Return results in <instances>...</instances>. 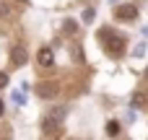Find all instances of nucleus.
Returning a JSON list of instances; mask_svg holds the SVG:
<instances>
[{
    "label": "nucleus",
    "instance_id": "obj_6",
    "mask_svg": "<svg viewBox=\"0 0 148 140\" xmlns=\"http://www.w3.org/2000/svg\"><path fill=\"white\" fill-rule=\"evenodd\" d=\"M114 13H117V18H125V21H135L138 18V8L135 5H120Z\"/></svg>",
    "mask_w": 148,
    "mask_h": 140
},
{
    "label": "nucleus",
    "instance_id": "obj_2",
    "mask_svg": "<svg viewBox=\"0 0 148 140\" xmlns=\"http://www.w3.org/2000/svg\"><path fill=\"white\" fill-rule=\"evenodd\" d=\"M99 36H101V39H107L104 44H107V52H109V55L120 57V55L125 52V39H122L120 34H114L112 29H101V31H99Z\"/></svg>",
    "mask_w": 148,
    "mask_h": 140
},
{
    "label": "nucleus",
    "instance_id": "obj_3",
    "mask_svg": "<svg viewBox=\"0 0 148 140\" xmlns=\"http://www.w3.org/2000/svg\"><path fill=\"white\" fill-rule=\"evenodd\" d=\"M36 96L39 99H55L57 94H60V83H55V81H42V83H36Z\"/></svg>",
    "mask_w": 148,
    "mask_h": 140
},
{
    "label": "nucleus",
    "instance_id": "obj_5",
    "mask_svg": "<svg viewBox=\"0 0 148 140\" xmlns=\"http://www.w3.org/2000/svg\"><path fill=\"white\" fill-rule=\"evenodd\" d=\"M26 60H29V55H26V49H23L21 44H16V47L10 49V62H13L16 68H21V65H26Z\"/></svg>",
    "mask_w": 148,
    "mask_h": 140
},
{
    "label": "nucleus",
    "instance_id": "obj_8",
    "mask_svg": "<svg viewBox=\"0 0 148 140\" xmlns=\"http://www.w3.org/2000/svg\"><path fill=\"white\" fill-rule=\"evenodd\" d=\"M62 31H65V34H75V31H78V23H75V21H70V18H68V21H65V23H62Z\"/></svg>",
    "mask_w": 148,
    "mask_h": 140
},
{
    "label": "nucleus",
    "instance_id": "obj_11",
    "mask_svg": "<svg viewBox=\"0 0 148 140\" xmlns=\"http://www.w3.org/2000/svg\"><path fill=\"white\" fill-rule=\"evenodd\" d=\"M8 86V73H0V88Z\"/></svg>",
    "mask_w": 148,
    "mask_h": 140
},
{
    "label": "nucleus",
    "instance_id": "obj_9",
    "mask_svg": "<svg viewBox=\"0 0 148 140\" xmlns=\"http://www.w3.org/2000/svg\"><path fill=\"white\" fill-rule=\"evenodd\" d=\"M130 101H133V107H135V109L146 107V96H143V94H133V99H130Z\"/></svg>",
    "mask_w": 148,
    "mask_h": 140
},
{
    "label": "nucleus",
    "instance_id": "obj_1",
    "mask_svg": "<svg viewBox=\"0 0 148 140\" xmlns=\"http://www.w3.org/2000/svg\"><path fill=\"white\" fill-rule=\"evenodd\" d=\"M62 117H65V107H57V109H52L49 114H44V120H42V135H60V130H62Z\"/></svg>",
    "mask_w": 148,
    "mask_h": 140
},
{
    "label": "nucleus",
    "instance_id": "obj_7",
    "mask_svg": "<svg viewBox=\"0 0 148 140\" xmlns=\"http://www.w3.org/2000/svg\"><path fill=\"white\" fill-rule=\"evenodd\" d=\"M120 130H122V127H120V122H117V120H112V122H107V132H109L112 138H114V135H120Z\"/></svg>",
    "mask_w": 148,
    "mask_h": 140
},
{
    "label": "nucleus",
    "instance_id": "obj_14",
    "mask_svg": "<svg viewBox=\"0 0 148 140\" xmlns=\"http://www.w3.org/2000/svg\"><path fill=\"white\" fill-rule=\"evenodd\" d=\"M3 112H5V104H3V99H0V117H3Z\"/></svg>",
    "mask_w": 148,
    "mask_h": 140
},
{
    "label": "nucleus",
    "instance_id": "obj_10",
    "mask_svg": "<svg viewBox=\"0 0 148 140\" xmlns=\"http://www.w3.org/2000/svg\"><path fill=\"white\" fill-rule=\"evenodd\" d=\"M8 16H10V8H8V5L0 0V18H8Z\"/></svg>",
    "mask_w": 148,
    "mask_h": 140
},
{
    "label": "nucleus",
    "instance_id": "obj_13",
    "mask_svg": "<svg viewBox=\"0 0 148 140\" xmlns=\"http://www.w3.org/2000/svg\"><path fill=\"white\" fill-rule=\"evenodd\" d=\"M13 101H16L18 107H21V104H23V96H21V94H13Z\"/></svg>",
    "mask_w": 148,
    "mask_h": 140
},
{
    "label": "nucleus",
    "instance_id": "obj_12",
    "mask_svg": "<svg viewBox=\"0 0 148 140\" xmlns=\"http://www.w3.org/2000/svg\"><path fill=\"white\" fill-rule=\"evenodd\" d=\"M83 18H86V21H91V18H94V8H86V13H83Z\"/></svg>",
    "mask_w": 148,
    "mask_h": 140
},
{
    "label": "nucleus",
    "instance_id": "obj_4",
    "mask_svg": "<svg viewBox=\"0 0 148 140\" xmlns=\"http://www.w3.org/2000/svg\"><path fill=\"white\" fill-rule=\"evenodd\" d=\"M36 62H39L42 68H52V65H55V52H52V47H42V49L36 52Z\"/></svg>",
    "mask_w": 148,
    "mask_h": 140
},
{
    "label": "nucleus",
    "instance_id": "obj_15",
    "mask_svg": "<svg viewBox=\"0 0 148 140\" xmlns=\"http://www.w3.org/2000/svg\"><path fill=\"white\" fill-rule=\"evenodd\" d=\"M146 78H148V68H146Z\"/></svg>",
    "mask_w": 148,
    "mask_h": 140
}]
</instances>
